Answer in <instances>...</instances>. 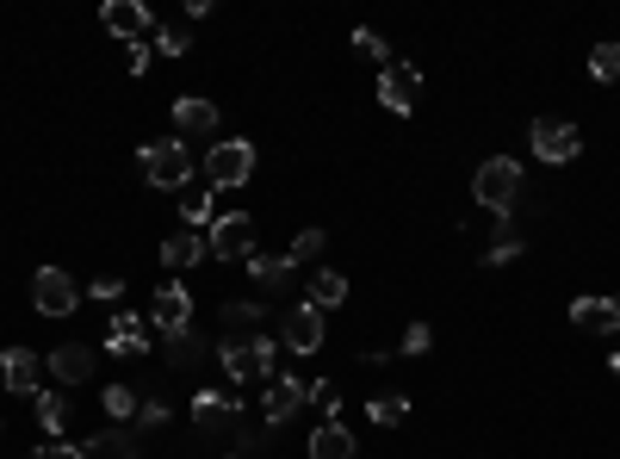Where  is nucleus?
<instances>
[{
    "mask_svg": "<svg viewBox=\"0 0 620 459\" xmlns=\"http://www.w3.org/2000/svg\"><path fill=\"white\" fill-rule=\"evenodd\" d=\"M472 199H478L490 218H503L509 223V211H515V199H521V161H509V156H490L472 175Z\"/></svg>",
    "mask_w": 620,
    "mask_h": 459,
    "instance_id": "nucleus-1",
    "label": "nucleus"
},
{
    "mask_svg": "<svg viewBox=\"0 0 620 459\" xmlns=\"http://www.w3.org/2000/svg\"><path fill=\"white\" fill-rule=\"evenodd\" d=\"M143 180L162 192H180L193 180V149L180 137H162V143H143Z\"/></svg>",
    "mask_w": 620,
    "mask_h": 459,
    "instance_id": "nucleus-2",
    "label": "nucleus"
},
{
    "mask_svg": "<svg viewBox=\"0 0 620 459\" xmlns=\"http://www.w3.org/2000/svg\"><path fill=\"white\" fill-rule=\"evenodd\" d=\"M205 180H211L217 192H236L255 180V143L248 137H224L211 143V156H205Z\"/></svg>",
    "mask_w": 620,
    "mask_h": 459,
    "instance_id": "nucleus-3",
    "label": "nucleus"
},
{
    "mask_svg": "<svg viewBox=\"0 0 620 459\" xmlns=\"http://www.w3.org/2000/svg\"><path fill=\"white\" fill-rule=\"evenodd\" d=\"M193 428H199L205 441L211 435H236V441H248V423H242V404H236L230 392H193Z\"/></svg>",
    "mask_w": 620,
    "mask_h": 459,
    "instance_id": "nucleus-4",
    "label": "nucleus"
},
{
    "mask_svg": "<svg viewBox=\"0 0 620 459\" xmlns=\"http://www.w3.org/2000/svg\"><path fill=\"white\" fill-rule=\"evenodd\" d=\"M217 361H224L230 385L273 379V342H267V335H248V342H217Z\"/></svg>",
    "mask_w": 620,
    "mask_h": 459,
    "instance_id": "nucleus-5",
    "label": "nucleus"
},
{
    "mask_svg": "<svg viewBox=\"0 0 620 459\" xmlns=\"http://www.w3.org/2000/svg\"><path fill=\"white\" fill-rule=\"evenodd\" d=\"M527 143H534V156L552 161V168H565V161L583 156V137H577V125H565V118H534Z\"/></svg>",
    "mask_w": 620,
    "mask_h": 459,
    "instance_id": "nucleus-6",
    "label": "nucleus"
},
{
    "mask_svg": "<svg viewBox=\"0 0 620 459\" xmlns=\"http://www.w3.org/2000/svg\"><path fill=\"white\" fill-rule=\"evenodd\" d=\"M31 304H38L44 317H69V311L81 304V285L69 280L62 268H38V273H31Z\"/></svg>",
    "mask_w": 620,
    "mask_h": 459,
    "instance_id": "nucleus-7",
    "label": "nucleus"
},
{
    "mask_svg": "<svg viewBox=\"0 0 620 459\" xmlns=\"http://www.w3.org/2000/svg\"><path fill=\"white\" fill-rule=\"evenodd\" d=\"M211 261H242L248 249H255V218L248 211H224V218H211Z\"/></svg>",
    "mask_w": 620,
    "mask_h": 459,
    "instance_id": "nucleus-8",
    "label": "nucleus"
},
{
    "mask_svg": "<svg viewBox=\"0 0 620 459\" xmlns=\"http://www.w3.org/2000/svg\"><path fill=\"white\" fill-rule=\"evenodd\" d=\"M304 397H310V385H304V379H292V373H279V379H267L261 423H267V428H286L298 410H304Z\"/></svg>",
    "mask_w": 620,
    "mask_h": 459,
    "instance_id": "nucleus-9",
    "label": "nucleus"
},
{
    "mask_svg": "<svg viewBox=\"0 0 620 459\" xmlns=\"http://www.w3.org/2000/svg\"><path fill=\"white\" fill-rule=\"evenodd\" d=\"M93 366H100L93 342H62V348H50L44 373L56 379V392H62V385H87V379H93Z\"/></svg>",
    "mask_w": 620,
    "mask_h": 459,
    "instance_id": "nucleus-10",
    "label": "nucleus"
},
{
    "mask_svg": "<svg viewBox=\"0 0 620 459\" xmlns=\"http://www.w3.org/2000/svg\"><path fill=\"white\" fill-rule=\"evenodd\" d=\"M279 342L310 361V354L323 348V311H317V304H292V311H286V323H279Z\"/></svg>",
    "mask_w": 620,
    "mask_h": 459,
    "instance_id": "nucleus-11",
    "label": "nucleus"
},
{
    "mask_svg": "<svg viewBox=\"0 0 620 459\" xmlns=\"http://www.w3.org/2000/svg\"><path fill=\"white\" fill-rule=\"evenodd\" d=\"M149 323L162 335H180V330H193V292H186L180 280H168L162 292H155V304H149Z\"/></svg>",
    "mask_w": 620,
    "mask_h": 459,
    "instance_id": "nucleus-12",
    "label": "nucleus"
},
{
    "mask_svg": "<svg viewBox=\"0 0 620 459\" xmlns=\"http://www.w3.org/2000/svg\"><path fill=\"white\" fill-rule=\"evenodd\" d=\"M416 94H422V75L410 63H385L379 75V106L385 112H416Z\"/></svg>",
    "mask_w": 620,
    "mask_h": 459,
    "instance_id": "nucleus-13",
    "label": "nucleus"
},
{
    "mask_svg": "<svg viewBox=\"0 0 620 459\" xmlns=\"http://www.w3.org/2000/svg\"><path fill=\"white\" fill-rule=\"evenodd\" d=\"M100 25H106L112 38H124V44H143L149 7H143V0H106V7H100Z\"/></svg>",
    "mask_w": 620,
    "mask_h": 459,
    "instance_id": "nucleus-14",
    "label": "nucleus"
},
{
    "mask_svg": "<svg viewBox=\"0 0 620 459\" xmlns=\"http://www.w3.org/2000/svg\"><path fill=\"white\" fill-rule=\"evenodd\" d=\"M38 373H44V361H38L31 348H7V354H0V385H7L13 397H38Z\"/></svg>",
    "mask_w": 620,
    "mask_h": 459,
    "instance_id": "nucleus-15",
    "label": "nucleus"
},
{
    "mask_svg": "<svg viewBox=\"0 0 620 459\" xmlns=\"http://www.w3.org/2000/svg\"><path fill=\"white\" fill-rule=\"evenodd\" d=\"M571 323L583 335H620V299H571Z\"/></svg>",
    "mask_w": 620,
    "mask_h": 459,
    "instance_id": "nucleus-16",
    "label": "nucleus"
},
{
    "mask_svg": "<svg viewBox=\"0 0 620 459\" xmlns=\"http://www.w3.org/2000/svg\"><path fill=\"white\" fill-rule=\"evenodd\" d=\"M106 348L118 354V361H137V354H149V342H143V317H137V311H112V323H106Z\"/></svg>",
    "mask_w": 620,
    "mask_h": 459,
    "instance_id": "nucleus-17",
    "label": "nucleus"
},
{
    "mask_svg": "<svg viewBox=\"0 0 620 459\" xmlns=\"http://www.w3.org/2000/svg\"><path fill=\"white\" fill-rule=\"evenodd\" d=\"M174 125H180V137H211V131H217V106H211V100H199V94H186V100H174Z\"/></svg>",
    "mask_w": 620,
    "mask_h": 459,
    "instance_id": "nucleus-18",
    "label": "nucleus"
},
{
    "mask_svg": "<svg viewBox=\"0 0 620 459\" xmlns=\"http://www.w3.org/2000/svg\"><path fill=\"white\" fill-rule=\"evenodd\" d=\"M292 261H286V254H248V280H255V285H261V292H273V299H279V292H286V285H292Z\"/></svg>",
    "mask_w": 620,
    "mask_h": 459,
    "instance_id": "nucleus-19",
    "label": "nucleus"
},
{
    "mask_svg": "<svg viewBox=\"0 0 620 459\" xmlns=\"http://www.w3.org/2000/svg\"><path fill=\"white\" fill-rule=\"evenodd\" d=\"M261 304H248V299H236V304H224L217 311V323H224V342H248V335H261Z\"/></svg>",
    "mask_w": 620,
    "mask_h": 459,
    "instance_id": "nucleus-20",
    "label": "nucleus"
},
{
    "mask_svg": "<svg viewBox=\"0 0 620 459\" xmlns=\"http://www.w3.org/2000/svg\"><path fill=\"white\" fill-rule=\"evenodd\" d=\"M137 435H131V428H118V423H112L106 428V435H93V441L87 447H81V453H87V459H137Z\"/></svg>",
    "mask_w": 620,
    "mask_h": 459,
    "instance_id": "nucleus-21",
    "label": "nucleus"
},
{
    "mask_svg": "<svg viewBox=\"0 0 620 459\" xmlns=\"http://www.w3.org/2000/svg\"><path fill=\"white\" fill-rule=\"evenodd\" d=\"M310 459H354V435H348L341 423L310 428Z\"/></svg>",
    "mask_w": 620,
    "mask_h": 459,
    "instance_id": "nucleus-22",
    "label": "nucleus"
},
{
    "mask_svg": "<svg viewBox=\"0 0 620 459\" xmlns=\"http://www.w3.org/2000/svg\"><path fill=\"white\" fill-rule=\"evenodd\" d=\"M193 261H205V242L193 237V230H180V237H168L162 242V268H174V273H186Z\"/></svg>",
    "mask_w": 620,
    "mask_h": 459,
    "instance_id": "nucleus-23",
    "label": "nucleus"
},
{
    "mask_svg": "<svg viewBox=\"0 0 620 459\" xmlns=\"http://www.w3.org/2000/svg\"><path fill=\"white\" fill-rule=\"evenodd\" d=\"M310 304H317V311H341V304H348V280H341L335 268H323L310 280Z\"/></svg>",
    "mask_w": 620,
    "mask_h": 459,
    "instance_id": "nucleus-24",
    "label": "nucleus"
},
{
    "mask_svg": "<svg viewBox=\"0 0 620 459\" xmlns=\"http://www.w3.org/2000/svg\"><path fill=\"white\" fill-rule=\"evenodd\" d=\"M162 348H168V366H199V361H205V335H199V330L162 335Z\"/></svg>",
    "mask_w": 620,
    "mask_h": 459,
    "instance_id": "nucleus-25",
    "label": "nucleus"
},
{
    "mask_svg": "<svg viewBox=\"0 0 620 459\" xmlns=\"http://www.w3.org/2000/svg\"><path fill=\"white\" fill-rule=\"evenodd\" d=\"M366 416H372L379 428H397V423H410V397H403V392H379V397L366 404Z\"/></svg>",
    "mask_w": 620,
    "mask_h": 459,
    "instance_id": "nucleus-26",
    "label": "nucleus"
},
{
    "mask_svg": "<svg viewBox=\"0 0 620 459\" xmlns=\"http://www.w3.org/2000/svg\"><path fill=\"white\" fill-rule=\"evenodd\" d=\"M38 423H44L50 441H62V428H69V397H62V392H38Z\"/></svg>",
    "mask_w": 620,
    "mask_h": 459,
    "instance_id": "nucleus-27",
    "label": "nucleus"
},
{
    "mask_svg": "<svg viewBox=\"0 0 620 459\" xmlns=\"http://www.w3.org/2000/svg\"><path fill=\"white\" fill-rule=\"evenodd\" d=\"M329 249V230H317V223H310V230H298V237H292V249H286V261H292V268H298V261H317V254H323Z\"/></svg>",
    "mask_w": 620,
    "mask_h": 459,
    "instance_id": "nucleus-28",
    "label": "nucleus"
},
{
    "mask_svg": "<svg viewBox=\"0 0 620 459\" xmlns=\"http://www.w3.org/2000/svg\"><path fill=\"white\" fill-rule=\"evenodd\" d=\"M100 404H106V416H112V423H124V416H137V404H143V397L131 392V385H106V392H100Z\"/></svg>",
    "mask_w": 620,
    "mask_h": 459,
    "instance_id": "nucleus-29",
    "label": "nucleus"
},
{
    "mask_svg": "<svg viewBox=\"0 0 620 459\" xmlns=\"http://www.w3.org/2000/svg\"><path fill=\"white\" fill-rule=\"evenodd\" d=\"M589 75H596V81H620V44H596V50H589Z\"/></svg>",
    "mask_w": 620,
    "mask_h": 459,
    "instance_id": "nucleus-30",
    "label": "nucleus"
},
{
    "mask_svg": "<svg viewBox=\"0 0 620 459\" xmlns=\"http://www.w3.org/2000/svg\"><path fill=\"white\" fill-rule=\"evenodd\" d=\"M155 50H162V56H186V50H193V32H186V25H162V32H155Z\"/></svg>",
    "mask_w": 620,
    "mask_h": 459,
    "instance_id": "nucleus-31",
    "label": "nucleus"
},
{
    "mask_svg": "<svg viewBox=\"0 0 620 459\" xmlns=\"http://www.w3.org/2000/svg\"><path fill=\"white\" fill-rule=\"evenodd\" d=\"M515 254H521V242H515L509 223H503V230H496V242L484 249V268H503V261H515Z\"/></svg>",
    "mask_w": 620,
    "mask_h": 459,
    "instance_id": "nucleus-32",
    "label": "nucleus"
},
{
    "mask_svg": "<svg viewBox=\"0 0 620 459\" xmlns=\"http://www.w3.org/2000/svg\"><path fill=\"white\" fill-rule=\"evenodd\" d=\"M137 428H143V435H149V428H168V404H162V397H143V404H137Z\"/></svg>",
    "mask_w": 620,
    "mask_h": 459,
    "instance_id": "nucleus-33",
    "label": "nucleus"
},
{
    "mask_svg": "<svg viewBox=\"0 0 620 459\" xmlns=\"http://www.w3.org/2000/svg\"><path fill=\"white\" fill-rule=\"evenodd\" d=\"M354 50H360V56H372V63H385V56H391V44L379 32H366V25L354 32Z\"/></svg>",
    "mask_w": 620,
    "mask_h": 459,
    "instance_id": "nucleus-34",
    "label": "nucleus"
},
{
    "mask_svg": "<svg viewBox=\"0 0 620 459\" xmlns=\"http://www.w3.org/2000/svg\"><path fill=\"white\" fill-rule=\"evenodd\" d=\"M310 397H317V410H323V423H335V416H341V397H335V385H329V379H317V385H310Z\"/></svg>",
    "mask_w": 620,
    "mask_h": 459,
    "instance_id": "nucleus-35",
    "label": "nucleus"
},
{
    "mask_svg": "<svg viewBox=\"0 0 620 459\" xmlns=\"http://www.w3.org/2000/svg\"><path fill=\"white\" fill-rule=\"evenodd\" d=\"M428 342H434L428 323H410V335H403V354H428Z\"/></svg>",
    "mask_w": 620,
    "mask_h": 459,
    "instance_id": "nucleus-36",
    "label": "nucleus"
},
{
    "mask_svg": "<svg viewBox=\"0 0 620 459\" xmlns=\"http://www.w3.org/2000/svg\"><path fill=\"white\" fill-rule=\"evenodd\" d=\"M180 218H186V223H211V192H199V199H186V206H180Z\"/></svg>",
    "mask_w": 620,
    "mask_h": 459,
    "instance_id": "nucleus-37",
    "label": "nucleus"
},
{
    "mask_svg": "<svg viewBox=\"0 0 620 459\" xmlns=\"http://www.w3.org/2000/svg\"><path fill=\"white\" fill-rule=\"evenodd\" d=\"M87 299H100V304H112L118 311V299H124V280H93V292Z\"/></svg>",
    "mask_w": 620,
    "mask_h": 459,
    "instance_id": "nucleus-38",
    "label": "nucleus"
},
{
    "mask_svg": "<svg viewBox=\"0 0 620 459\" xmlns=\"http://www.w3.org/2000/svg\"><path fill=\"white\" fill-rule=\"evenodd\" d=\"M31 459H87V453H81V447H69V441H50V447H38Z\"/></svg>",
    "mask_w": 620,
    "mask_h": 459,
    "instance_id": "nucleus-39",
    "label": "nucleus"
},
{
    "mask_svg": "<svg viewBox=\"0 0 620 459\" xmlns=\"http://www.w3.org/2000/svg\"><path fill=\"white\" fill-rule=\"evenodd\" d=\"M131 50V56H124V63H131V75H143V69H149V44H124Z\"/></svg>",
    "mask_w": 620,
    "mask_h": 459,
    "instance_id": "nucleus-40",
    "label": "nucleus"
},
{
    "mask_svg": "<svg viewBox=\"0 0 620 459\" xmlns=\"http://www.w3.org/2000/svg\"><path fill=\"white\" fill-rule=\"evenodd\" d=\"M614 379H620V348H614Z\"/></svg>",
    "mask_w": 620,
    "mask_h": 459,
    "instance_id": "nucleus-41",
    "label": "nucleus"
},
{
    "mask_svg": "<svg viewBox=\"0 0 620 459\" xmlns=\"http://www.w3.org/2000/svg\"><path fill=\"white\" fill-rule=\"evenodd\" d=\"M230 459H242V453H230Z\"/></svg>",
    "mask_w": 620,
    "mask_h": 459,
    "instance_id": "nucleus-42",
    "label": "nucleus"
}]
</instances>
